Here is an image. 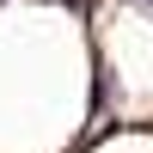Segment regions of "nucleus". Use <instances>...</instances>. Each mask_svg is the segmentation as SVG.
<instances>
[{"instance_id": "f257e3e1", "label": "nucleus", "mask_w": 153, "mask_h": 153, "mask_svg": "<svg viewBox=\"0 0 153 153\" xmlns=\"http://www.w3.org/2000/svg\"><path fill=\"white\" fill-rule=\"evenodd\" d=\"M135 6H147V12H153V0H135Z\"/></svg>"}]
</instances>
